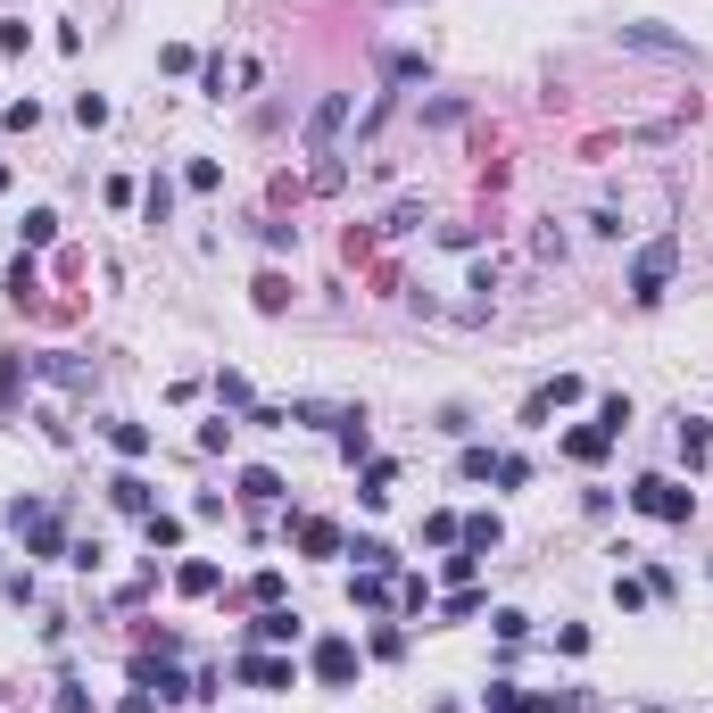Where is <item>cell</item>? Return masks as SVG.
Masks as SVG:
<instances>
[{"instance_id":"obj_47","label":"cell","mask_w":713,"mask_h":713,"mask_svg":"<svg viewBox=\"0 0 713 713\" xmlns=\"http://www.w3.org/2000/svg\"><path fill=\"white\" fill-rule=\"evenodd\" d=\"M150 705H158L150 689H133V697H125V705H116V713H150Z\"/></svg>"},{"instance_id":"obj_28","label":"cell","mask_w":713,"mask_h":713,"mask_svg":"<svg viewBox=\"0 0 713 713\" xmlns=\"http://www.w3.org/2000/svg\"><path fill=\"white\" fill-rule=\"evenodd\" d=\"M489 482H498V489H523V482H531V456L498 449V465H489Z\"/></svg>"},{"instance_id":"obj_33","label":"cell","mask_w":713,"mask_h":713,"mask_svg":"<svg viewBox=\"0 0 713 713\" xmlns=\"http://www.w3.org/2000/svg\"><path fill=\"white\" fill-rule=\"evenodd\" d=\"M482 705H489V713H523V689H514V680H489Z\"/></svg>"},{"instance_id":"obj_43","label":"cell","mask_w":713,"mask_h":713,"mask_svg":"<svg viewBox=\"0 0 713 713\" xmlns=\"http://www.w3.org/2000/svg\"><path fill=\"white\" fill-rule=\"evenodd\" d=\"M58 713H92V697H83V680H76V672L58 680Z\"/></svg>"},{"instance_id":"obj_4","label":"cell","mask_w":713,"mask_h":713,"mask_svg":"<svg viewBox=\"0 0 713 713\" xmlns=\"http://www.w3.org/2000/svg\"><path fill=\"white\" fill-rule=\"evenodd\" d=\"M233 680H241V689H258V697H282V689H299V664L282 656V647H249V656L233 664Z\"/></svg>"},{"instance_id":"obj_50","label":"cell","mask_w":713,"mask_h":713,"mask_svg":"<svg viewBox=\"0 0 713 713\" xmlns=\"http://www.w3.org/2000/svg\"><path fill=\"white\" fill-rule=\"evenodd\" d=\"M705 573H713V556H705Z\"/></svg>"},{"instance_id":"obj_30","label":"cell","mask_w":713,"mask_h":713,"mask_svg":"<svg viewBox=\"0 0 713 713\" xmlns=\"http://www.w3.org/2000/svg\"><path fill=\"white\" fill-rule=\"evenodd\" d=\"M598 423L622 440V432H631V398H622V391H606V398H598Z\"/></svg>"},{"instance_id":"obj_5","label":"cell","mask_w":713,"mask_h":713,"mask_svg":"<svg viewBox=\"0 0 713 713\" xmlns=\"http://www.w3.org/2000/svg\"><path fill=\"white\" fill-rule=\"evenodd\" d=\"M299 638H307L299 606H258V622H249V647H299Z\"/></svg>"},{"instance_id":"obj_1","label":"cell","mask_w":713,"mask_h":713,"mask_svg":"<svg viewBox=\"0 0 713 713\" xmlns=\"http://www.w3.org/2000/svg\"><path fill=\"white\" fill-rule=\"evenodd\" d=\"M631 514H647V523H689L697 489L672 482V473H638V482H631Z\"/></svg>"},{"instance_id":"obj_38","label":"cell","mask_w":713,"mask_h":713,"mask_svg":"<svg viewBox=\"0 0 713 713\" xmlns=\"http://www.w3.org/2000/svg\"><path fill=\"white\" fill-rule=\"evenodd\" d=\"M158 67H167V76H200V58H191V42H167V50H158Z\"/></svg>"},{"instance_id":"obj_25","label":"cell","mask_w":713,"mask_h":713,"mask_svg":"<svg viewBox=\"0 0 713 713\" xmlns=\"http://www.w3.org/2000/svg\"><path fill=\"white\" fill-rule=\"evenodd\" d=\"M614 606H622V614H647V606H656L647 573H614Z\"/></svg>"},{"instance_id":"obj_46","label":"cell","mask_w":713,"mask_h":713,"mask_svg":"<svg viewBox=\"0 0 713 713\" xmlns=\"http://www.w3.org/2000/svg\"><path fill=\"white\" fill-rule=\"evenodd\" d=\"M25 42H34V25H18V18L0 25V58H18V50H25Z\"/></svg>"},{"instance_id":"obj_48","label":"cell","mask_w":713,"mask_h":713,"mask_svg":"<svg viewBox=\"0 0 713 713\" xmlns=\"http://www.w3.org/2000/svg\"><path fill=\"white\" fill-rule=\"evenodd\" d=\"M0 191H9V158H0Z\"/></svg>"},{"instance_id":"obj_29","label":"cell","mask_w":713,"mask_h":713,"mask_svg":"<svg viewBox=\"0 0 713 713\" xmlns=\"http://www.w3.org/2000/svg\"><path fill=\"white\" fill-rule=\"evenodd\" d=\"M482 589H449V598H440V622H473V614H482Z\"/></svg>"},{"instance_id":"obj_37","label":"cell","mask_w":713,"mask_h":713,"mask_svg":"<svg viewBox=\"0 0 713 713\" xmlns=\"http://www.w3.org/2000/svg\"><path fill=\"white\" fill-rule=\"evenodd\" d=\"M423 540H432V547H456V514L432 507V514H423Z\"/></svg>"},{"instance_id":"obj_3","label":"cell","mask_w":713,"mask_h":713,"mask_svg":"<svg viewBox=\"0 0 713 713\" xmlns=\"http://www.w3.org/2000/svg\"><path fill=\"white\" fill-rule=\"evenodd\" d=\"M356 672H365V656H356V638L324 631L316 647H307V680H316V689H349Z\"/></svg>"},{"instance_id":"obj_2","label":"cell","mask_w":713,"mask_h":713,"mask_svg":"<svg viewBox=\"0 0 713 713\" xmlns=\"http://www.w3.org/2000/svg\"><path fill=\"white\" fill-rule=\"evenodd\" d=\"M672 274H680V241H672V233H656V241L631 258V299H638V307H656L664 291H672Z\"/></svg>"},{"instance_id":"obj_23","label":"cell","mask_w":713,"mask_h":713,"mask_svg":"<svg viewBox=\"0 0 713 713\" xmlns=\"http://www.w3.org/2000/svg\"><path fill=\"white\" fill-rule=\"evenodd\" d=\"M18 241H25V249H50V241H58V207H25V216H18Z\"/></svg>"},{"instance_id":"obj_14","label":"cell","mask_w":713,"mask_h":713,"mask_svg":"<svg viewBox=\"0 0 713 713\" xmlns=\"http://www.w3.org/2000/svg\"><path fill=\"white\" fill-rule=\"evenodd\" d=\"M332 432H340V465H365V456H374V432H365V415H356V407H340Z\"/></svg>"},{"instance_id":"obj_32","label":"cell","mask_w":713,"mask_h":713,"mask_svg":"<svg viewBox=\"0 0 713 713\" xmlns=\"http://www.w3.org/2000/svg\"><path fill=\"white\" fill-rule=\"evenodd\" d=\"M34 291H42V274H34V258H18V265H9V299H18V307H25V299H34Z\"/></svg>"},{"instance_id":"obj_10","label":"cell","mask_w":713,"mask_h":713,"mask_svg":"<svg viewBox=\"0 0 713 713\" xmlns=\"http://www.w3.org/2000/svg\"><path fill=\"white\" fill-rule=\"evenodd\" d=\"M498 540H507V523H498V507H482V514H456V547H473V556H489Z\"/></svg>"},{"instance_id":"obj_44","label":"cell","mask_w":713,"mask_h":713,"mask_svg":"<svg viewBox=\"0 0 713 713\" xmlns=\"http://www.w3.org/2000/svg\"><path fill=\"white\" fill-rule=\"evenodd\" d=\"M183 183H191V191H216L225 174H216V158H191V167H183Z\"/></svg>"},{"instance_id":"obj_45","label":"cell","mask_w":713,"mask_h":713,"mask_svg":"<svg viewBox=\"0 0 713 713\" xmlns=\"http://www.w3.org/2000/svg\"><path fill=\"white\" fill-rule=\"evenodd\" d=\"M415 225H423V200H398V207H391V225H382V233H415Z\"/></svg>"},{"instance_id":"obj_15","label":"cell","mask_w":713,"mask_h":713,"mask_svg":"<svg viewBox=\"0 0 713 713\" xmlns=\"http://www.w3.org/2000/svg\"><path fill=\"white\" fill-rule=\"evenodd\" d=\"M249 307H258V316H282V307H291V274H282V265H265V274L249 282Z\"/></svg>"},{"instance_id":"obj_27","label":"cell","mask_w":713,"mask_h":713,"mask_svg":"<svg viewBox=\"0 0 713 713\" xmlns=\"http://www.w3.org/2000/svg\"><path fill=\"white\" fill-rule=\"evenodd\" d=\"M365 656H374V664H398V656H407V631H398V622L382 614V631L365 638Z\"/></svg>"},{"instance_id":"obj_9","label":"cell","mask_w":713,"mask_h":713,"mask_svg":"<svg viewBox=\"0 0 713 713\" xmlns=\"http://www.w3.org/2000/svg\"><path fill=\"white\" fill-rule=\"evenodd\" d=\"M100 440H109L125 465H142V456H150V423H133V415H109V423H100Z\"/></svg>"},{"instance_id":"obj_34","label":"cell","mask_w":713,"mask_h":713,"mask_svg":"<svg viewBox=\"0 0 713 713\" xmlns=\"http://www.w3.org/2000/svg\"><path fill=\"white\" fill-rule=\"evenodd\" d=\"M489 465H498V449H465L456 456V482H489Z\"/></svg>"},{"instance_id":"obj_6","label":"cell","mask_w":713,"mask_h":713,"mask_svg":"<svg viewBox=\"0 0 713 713\" xmlns=\"http://www.w3.org/2000/svg\"><path fill=\"white\" fill-rule=\"evenodd\" d=\"M299 556H316V564L349 556V531H340L332 514H299Z\"/></svg>"},{"instance_id":"obj_12","label":"cell","mask_w":713,"mask_h":713,"mask_svg":"<svg viewBox=\"0 0 713 713\" xmlns=\"http://www.w3.org/2000/svg\"><path fill=\"white\" fill-rule=\"evenodd\" d=\"M109 507H116V514H150V507H158V489L142 482V473H133V465H125V473H116V482H109Z\"/></svg>"},{"instance_id":"obj_8","label":"cell","mask_w":713,"mask_h":713,"mask_svg":"<svg viewBox=\"0 0 713 713\" xmlns=\"http://www.w3.org/2000/svg\"><path fill=\"white\" fill-rule=\"evenodd\" d=\"M398 573H349V606H365V614H398Z\"/></svg>"},{"instance_id":"obj_16","label":"cell","mask_w":713,"mask_h":713,"mask_svg":"<svg viewBox=\"0 0 713 713\" xmlns=\"http://www.w3.org/2000/svg\"><path fill=\"white\" fill-rule=\"evenodd\" d=\"M174 589H183V598H216V589H225V573H216L207 556H191V564H174Z\"/></svg>"},{"instance_id":"obj_20","label":"cell","mask_w":713,"mask_h":713,"mask_svg":"<svg viewBox=\"0 0 713 713\" xmlns=\"http://www.w3.org/2000/svg\"><path fill=\"white\" fill-rule=\"evenodd\" d=\"M391 489H398V465H391V456H374L365 482H356V498H365V507H391Z\"/></svg>"},{"instance_id":"obj_42","label":"cell","mask_w":713,"mask_h":713,"mask_svg":"<svg viewBox=\"0 0 713 713\" xmlns=\"http://www.w3.org/2000/svg\"><path fill=\"white\" fill-rule=\"evenodd\" d=\"M67 564H76V573H100V564H109V547H100V540H76V547H67Z\"/></svg>"},{"instance_id":"obj_17","label":"cell","mask_w":713,"mask_h":713,"mask_svg":"<svg viewBox=\"0 0 713 713\" xmlns=\"http://www.w3.org/2000/svg\"><path fill=\"white\" fill-rule=\"evenodd\" d=\"M432 606H440L432 573H398V614H432Z\"/></svg>"},{"instance_id":"obj_49","label":"cell","mask_w":713,"mask_h":713,"mask_svg":"<svg viewBox=\"0 0 713 713\" xmlns=\"http://www.w3.org/2000/svg\"><path fill=\"white\" fill-rule=\"evenodd\" d=\"M0 573H9V547H0Z\"/></svg>"},{"instance_id":"obj_26","label":"cell","mask_w":713,"mask_h":713,"mask_svg":"<svg viewBox=\"0 0 713 713\" xmlns=\"http://www.w3.org/2000/svg\"><path fill=\"white\" fill-rule=\"evenodd\" d=\"M473 573H482V556H473V547H449L432 581H449V589H473Z\"/></svg>"},{"instance_id":"obj_22","label":"cell","mask_w":713,"mask_h":713,"mask_svg":"<svg viewBox=\"0 0 713 713\" xmlns=\"http://www.w3.org/2000/svg\"><path fill=\"white\" fill-rule=\"evenodd\" d=\"M705 456H713V423H705V415H689V423H680V465H705Z\"/></svg>"},{"instance_id":"obj_40","label":"cell","mask_w":713,"mask_h":713,"mask_svg":"<svg viewBox=\"0 0 713 713\" xmlns=\"http://www.w3.org/2000/svg\"><path fill=\"white\" fill-rule=\"evenodd\" d=\"M233 449V423H225V415H216V423H200V456H225Z\"/></svg>"},{"instance_id":"obj_35","label":"cell","mask_w":713,"mask_h":713,"mask_svg":"<svg viewBox=\"0 0 713 713\" xmlns=\"http://www.w3.org/2000/svg\"><path fill=\"white\" fill-rule=\"evenodd\" d=\"M249 606H282V573L265 564V573H249Z\"/></svg>"},{"instance_id":"obj_13","label":"cell","mask_w":713,"mask_h":713,"mask_svg":"<svg viewBox=\"0 0 713 713\" xmlns=\"http://www.w3.org/2000/svg\"><path fill=\"white\" fill-rule=\"evenodd\" d=\"M241 498H249V507H282V498H291V482H282L274 465H241Z\"/></svg>"},{"instance_id":"obj_19","label":"cell","mask_w":713,"mask_h":713,"mask_svg":"<svg viewBox=\"0 0 713 713\" xmlns=\"http://www.w3.org/2000/svg\"><path fill=\"white\" fill-rule=\"evenodd\" d=\"M142 540H150V556H174V547H183V514H142Z\"/></svg>"},{"instance_id":"obj_36","label":"cell","mask_w":713,"mask_h":713,"mask_svg":"<svg viewBox=\"0 0 713 713\" xmlns=\"http://www.w3.org/2000/svg\"><path fill=\"white\" fill-rule=\"evenodd\" d=\"M76 125L100 133V125H109V100H100V92H76Z\"/></svg>"},{"instance_id":"obj_21","label":"cell","mask_w":713,"mask_h":713,"mask_svg":"<svg viewBox=\"0 0 713 713\" xmlns=\"http://www.w3.org/2000/svg\"><path fill=\"white\" fill-rule=\"evenodd\" d=\"M174 216V174H150L142 183V225H167Z\"/></svg>"},{"instance_id":"obj_11","label":"cell","mask_w":713,"mask_h":713,"mask_svg":"<svg viewBox=\"0 0 713 713\" xmlns=\"http://www.w3.org/2000/svg\"><path fill=\"white\" fill-rule=\"evenodd\" d=\"M606 449H614L606 423H573V432H564V456H573V465H606Z\"/></svg>"},{"instance_id":"obj_39","label":"cell","mask_w":713,"mask_h":713,"mask_svg":"<svg viewBox=\"0 0 713 713\" xmlns=\"http://www.w3.org/2000/svg\"><path fill=\"white\" fill-rule=\"evenodd\" d=\"M556 656H589V622H556Z\"/></svg>"},{"instance_id":"obj_31","label":"cell","mask_w":713,"mask_h":713,"mask_svg":"<svg viewBox=\"0 0 713 713\" xmlns=\"http://www.w3.org/2000/svg\"><path fill=\"white\" fill-rule=\"evenodd\" d=\"M216 407H258V398H249V374H216Z\"/></svg>"},{"instance_id":"obj_41","label":"cell","mask_w":713,"mask_h":713,"mask_svg":"<svg viewBox=\"0 0 713 713\" xmlns=\"http://www.w3.org/2000/svg\"><path fill=\"white\" fill-rule=\"evenodd\" d=\"M0 116H9V133H34V125H42V100H9Z\"/></svg>"},{"instance_id":"obj_24","label":"cell","mask_w":713,"mask_h":713,"mask_svg":"<svg viewBox=\"0 0 713 713\" xmlns=\"http://www.w3.org/2000/svg\"><path fill=\"white\" fill-rule=\"evenodd\" d=\"M489 631H498V647H523V638H531V614H523V606H489Z\"/></svg>"},{"instance_id":"obj_7","label":"cell","mask_w":713,"mask_h":713,"mask_svg":"<svg viewBox=\"0 0 713 713\" xmlns=\"http://www.w3.org/2000/svg\"><path fill=\"white\" fill-rule=\"evenodd\" d=\"M340 125H349V92H332V100H324V109H316V116H307V150H316V158H332V142H340Z\"/></svg>"},{"instance_id":"obj_18","label":"cell","mask_w":713,"mask_h":713,"mask_svg":"<svg viewBox=\"0 0 713 713\" xmlns=\"http://www.w3.org/2000/svg\"><path fill=\"white\" fill-rule=\"evenodd\" d=\"M349 556H356V573H398V547L382 540V531H365V540H349Z\"/></svg>"}]
</instances>
